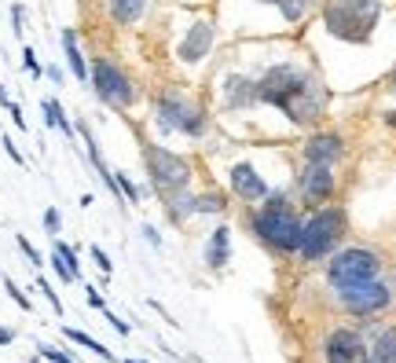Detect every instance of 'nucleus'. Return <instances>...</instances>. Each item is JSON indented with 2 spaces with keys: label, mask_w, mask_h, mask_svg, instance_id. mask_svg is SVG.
<instances>
[{
  "label": "nucleus",
  "mask_w": 396,
  "mask_h": 363,
  "mask_svg": "<svg viewBox=\"0 0 396 363\" xmlns=\"http://www.w3.org/2000/svg\"><path fill=\"white\" fill-rule=\"evenodd\" d=\"M330 92H352L393 67L396 0H323L301 30Z\"/></svg>",
  "instance_id": "f257e3e1"
},
{
  "label": "nucleus",
  "mask_w": 396,
  "mask_h": 363,
  "mask_svg": "<svg viewBox=\"0 0 396 363\" xmlns=\"http://www.w3.org/2000/svg\"><path fill=\"white\" fill-rule=\"evenodd\" d=\"M235 51L250 67L253 85H257L253 144L261 140V118H275V140L323 125L334 92L301 41L253 37L246 44H235Z\"/></svg>",
  "instance_id": "f03ea898"
},
{
  "label": "nucleus",
  "mask_w": 396,
  "mask_h": 363,
  "mask_svg": "<svg viewBox=\"0 0 396 363\" xmlns=\"http://www.w3.org/2000/svg\"><path fill=\"white\" fill-rule=\"evenodd\" d=\"M150 125H155L158 140H173L180 136L191 147L209 144L216 118L206 96L191 92L184 85H162L150 92Z\"/></svg>",
  "instance_id": "7ed1b4c3"
},
{
  "label": "nucleus",
  "mask_w": 396,
  "mask_h": 363,
  "mask_svg": "<svg viewBox=\"0 0 396 363\" xmlns=\"http://www.w3.org/2000/svg\"><path fill=\"white\" fill-rule=\"evenodd\" d=\"M242 224L250 228V235L257 239L268 253L286 257V253H298V246H301L304 213H301V205L293 202L290 184H275L257 205H246V210H242Z\"/></svg>",
  "instance_id": "20e7f679"
},
{
  "label": "nucleus",
  "mask_w": 396,
  "mask_h": 363,
  "mask_svg": "<svg viewBox=\"0 0 396 363\" xmlns=\"http://www.w3.org/2000/svg\"><path fill=\"white\" fill-rule=\"evenodd\" d=\"M221 48V22L213 8H184L173 26V62L187 77L206 74Z\"/></svg>",
  "instance_id": "39448f33"
},
{
  "label": "nucleus",
  "mask_w": 396,
  "mask_h": 363,
  "mask_svg": "<svg viewBox=\"0 0 396 363\" xmlns=\"http://www.w3.org/2000/svg\"><path fill=\"white\" fill-rule=\"evenodd\" d=\"M139 158H144V173H147L150 191H155L158 199L191 187V180H195V162L180 151L165 147L162 140L139 136Z\"/></svg>",
  "instance_id": "423d86ee"
},
{
  "label": "nucleus",
  "mask_w": 396,
  "mask_h": 363,
  "mask_svg": "<svg viewBox=\"0 0 396 363\" xmlns=\"http://www.w3.org/2000/svg\"><path fill=\"white\" fill-rule=\"evenodd\" d=\"M349 235V213L341 205H316V210L304 213V224H301V246H298V257L304 264H316V261H327L330 253L341 246V239Z\"/></svg>",
  "instance_id": "0eeeda50"
},
{
  "label": "nucleus",
  "mask_w": 396,
  "mask_h": 363,
  "mask_svg": "<svg viewBox=\"0 0 396 363\" xmlns=\"http://www.w3.org/2000/svg\"><path fill=\"white\" fill-rule=\"evenodd\" d=\"M88 88L96 92V99L103 103V107L118 110V114H129L139 103L136 77L114 56H88Z\"/></svg>",
  "instance_id": "6e6552de"
},
{
  "label": "nucleus",
  "mask_w": 396,
  "mask_h": 363,
  "mask_svg": "<svg viewBox=\"0 0 396 363\" xmlns=\"http://www.w3.org/2000/svg\"><path fill=\"white\" fill-rule=\"evenodd\" d=\"M162 210H165L173 228H187L195 217H227V210H232V194L224 187H206V191L184 187L176 194H165Z\"/></svg>",
  "instance_id": "1a4fd4ad"
},
{
  "label": "nucleus",
  "mask_w": 396,
  "mask_h": 363,
  "mask_svg": "<svg viewBox=\"0 0 396 363\" xmlns=\"http://www.w3.org/2000/svg\"><path fill=\"white\" fill-rule=\"evenodd\" d=\"M381 276V253L370 246H338L327 257V282L330 290L352 287V282H367Z\"/></svg>",
  "instance_id": "9d476101"
},
{
  "label": "nucleus",
  "mask_w": 396,
  "mask_h": 363,
  "mask_svg": "<svg viewBox=\"0 0 396 363\" xmlns=\"http://www.w3.org/2000/svg\"><path fill=\"white\" fill-rule=\"evenodd\" d=\"M338 187H341V180H338V165L301 162L298 169H293V180H290V194H293V202L304 205V210H316V205L334 202Z\"/></svg>",
  "instance_id": "9b49d317"
},
{
  "label": "nucleus",
  "mask_w": 396,
  "mask_h": 363,
  "mask_svg": "<svg viewBox=\"0 0 396 363\" xmlns=\"http://www.w3.org/2000/svg\"><path fill=\"white\" fill-rule=\"evenodd\" d=\"M221 176H224V184H227V194H232L235 202H242V205H257L264 194L275 187L272 180L264 176L261 162L253 158V154H242V158L224 162Z\"/></svg>",
  "instance_id": "f8f14e48"
},
{
  "label": "nucleus",
  "mask_w": 396,
  "mask_h": 363,
  "mask_svg": "<svg viewBox=\"0 0 396 363\" xmlns=\"http://www.w3.org/2000/svg\"><path fill=\"white\" fill-rule=\"evenodd\" d=\"M349 154V140L338 128H309L298 140V158L301 162H316V165H341V158Z\"/></svg>",
  "instance_id": "ddd939ff"
},
{
  "label": "nucleus",
  "mask_w": 396,
  "mask_h": 363,
  "mask_svg": "<svg viewBox=\"0 0 396 363\" xmlns=\"http://www.w3.org/2000/svg\"><path fill=\"white\" fill-rule=\"evenodd\" d=\"M338 294V305L352 316H375V312H386L393 305V290L386 287L381 279H367V282H352V287H341Z\"/></svg>",
  "instance_id": "4468645a"
},
{
  "label": "nucleus",
  "mask_w": 396,
  "mask_h": 363,
  "mask_svg": "<svg viewBox=\"0 0 396 363\" xmlns=\"http://www.w3.org/2000/svg\"><path fill=\"white\" fill-rule=\"evenodd\" d=\"M323 356H327V363H370V348H367L363 330L338 327V330H330Z\"/></svg>",
  "instance_id": "2eb2a0df"
},
{
  "label": "nucleus",
  "mask_w": 396,
  "mask_h": 363,
  "mask_svg": "<svg viewBox=\"0 0 396 363\" xmlns=\"http://www.w3.org/2000/svg\"><path fill=\"white\" fill-rule=\"evenodd\" d=\"M150 8H155V0H103L107 19L118 26V30H136V26H144Z\"/></svg>",
  "instance_id": "dca6fc26"
},
{
  "label": "nucleus",
  "mask_w": 396,
  "mask_h": 363,
  "mask_svg": "<svg viewBox=\"0 0 396 363\" xmlns=\"http://www.w3.org/2000/svg\"><path fill=\"white\" fill-rule=\"evenodd\" d=\"M59 44H62V59H67V70L78 85H88V56L81 48V33L74 26H62L59 33Z\"/></svg>",
  "instance_id": "f3484780"
},
{
  "label": "nucleus",
  "mask_w": 396,
  "mask_h": 363,
  "mask_svg": "<svg viewBox=\"0 0 396 363\" xmlns=\"http://www.w3.org/2000/svg\"><path fill=\"white\" fill-rule=\"evenodd\" d=\"M209 271H224L227 261H232V228L227 224H216L206 239V253H202Z\"/></svg>",
  "instance_id": "a211bd4d"
},
{
  "label": "nucleus",
  "mask_w": 396,
  "mask_h": 363,
  "mask_svg": "<svg viewBox=\"0 0 396 363\" xmlns=\"http://www.w3.org/2000/svg\"><path fill=\"white\" fill-rule=\"evenodd\" d=\"M41 118H44V128H55V133L67 136V144H78V125L70 121L67 107H62L55 96H44L41 99Z\"/></svg>",
  "instance_id": "6ab92c4d"
},
{
  "label": "nucleus",
  "mask_w": 396,
  "mask_h": 363,
  "mask_svg": "<svg viewBox=\"0 0 396 363\" xmlns=\"http://www.w3.org/2000/svg\"><path fill=\"white\" fill-rule=\"evenodd\" d=\"M62 338H67V341H74V345H81V348H88V353H92V356L107 360V363H121V360L114 356L107 345H103V341H96L92 334H85V330H78V327H62Z\"/></svg>",
  "instance_id": "aec40b11"
},
{
  "label": "nucleus",
  "mask_w": 396,
  "mask_h": 363,
  "mask_svg": "<svg viewBox=\"0 0 396 363\" xmlns=\"http://www.w3.org/2000/svg\"><path fill=\"white\" fill-rule=\"evenodd\" d=\"M370 363H396V327H381L370 341Z\"/></svg>",
  "instance_id": "412c9836"
},
{
  "label": "nucleus",
  "mask_w": 396,
  "mask_h": 363,
  "mask_svg": "<svg viewBox=\"0 0 396 363\" xmlns=\"http://www.w3.org/2000/svg\"><path fill=\"white\" fill-rule=\"evenodd\" d=\"M114 180H118V191H121L125 205H139V202H144V187H136V180L125 169H114Z\"/></svg>",
  "instance_id": "4be33fe9"
},
{
  "label": "nucleus",
  "mask_w": 396,
  "mask_h": 363,
  "mask_svg": "<svg viewBox=\"0 0 396 363\" xmlns=\"http://www.w3.org/2000/svg\"><path fill=\"white\" fill-rule=\"evenodd\" d=\"M52 250H55V253L62 257V261L70 264V271H74V276L81 279V261H78V246H70V242H62V239H55V246H52Z\"/></svg>",
  "instance_id": "5701e85b"
},
{
  "label": "nucleus",
  "mask_w": 396,
  "mask_h": 363,
  "mask_svg": "<svg viewBox=\"0 0 396 363\" xmlns=\"http://www.w3.org/2000/svg\"><path fill=\"white\" fill-rule=\"evenodd\" d=\"M37 356H41V360H48V363H78V356H74V353H62V348L48 345V341H41V345H37Z\"/></svg>",
  "instance_id": "b1692460"
},
{
  "label": "nucleus",
  "mask_w": 396,
  "mask_h": 363,
  "mask_svg": "<svg viewBox=\"0 0 396 363\" xmlns=\"http://www.w3.org/2000/svg\"><path fill=\"white\" fill-rule=\"evenodd\" d=\"M41 224H44V235H52V239H59V235H62V213L55 210V205H48V210H44Z\"/></svg>",
  "instance_id": "393cba45"
},
{
  "label": "nucleus",
  "mask_w": 396,
  "mask_h": 363,
  "mask_svg": "<svg viewBox=\"0 0 396 363\" xmlns=\"http://www.w3.org/2000/svg\"><path fill=\"white\" fill-rule=\"evenodd\" d=\"M22 70H26L33 81H41V77H44V67L37 62V51H33L30 44H22Z\"/></svg>",
  "instance_id": "a878e982"
},
{
  "label": "nucleus",
  "mask_w": 396,
  "mask_h": 363,
  "mask_svg": "<svg viewBox=\"0 0 396 363\" xmlns=\"http://www.w3.org/2000/svg\"><path fill=\"white\" fill-rule=\"evenodd\" d=\"M48 264H52V271H55V276H59V282H67V287H70V282H81L78 276H74V271H70V264L67 261H62V257L52 250V257H48Z\"/></svg>",
  "instance_id": "bb28decb"
},
{
  "label": "nucleus",
  "mask_w": 396,
  "mask_h": 363,
  "mask_svg": "<svg viewBox=\"0 0 396 363\" xmlns=\"http://www.w3.org/2000/svg\"><path fill=\"white\" fill-rule=\"evenodd\" d=\"M4 290H8V297H11V301H15V305L22 308V312H30V308H33V301H30V297L19 290V282L11 279V276H4Z\"/></svg>",
  "instance_id": "cd10ccee"
},
{
  "label": "nucleus",
  "mask_w": 396,
  "mask_h": 363,
  "mask_svg": "<svg viewBox=\"0 0 396 363\" xmlns=\"http://www.w3.org/2000/svg\"><path fill=\"white\" fill-rule=\"evenodd\" d=\"M88 257H92V261H96V268L99 271H103V279H110V271H114V261H110V257H107V250H103V246H88Z\"/></svg>",
  "instance_id": "c85d7f7f"
},
{
  "label": "nucleus",
  "mask_w": 396,
  "mask_h": 363,
  "mask_svg": "<svg viewBox=\"0 0 396 363\" xmlns=\"http://www.w3.org/2000/svg\"><path fill=\"white\" fill-rule=\"evenodd\" d=\"M37 290H41V297H44L48 305H52V312H55V316H62V301H59V294L52 290V282H48L44 276H37Z\"/></svg>",
  "instance_id": "c756f323"
},
{
  "label": "nucleus",
  "mask_w": 396,
  "mask_h": 363,
  "mask_svg": "<svg viewBox=\"0 0 396 363\" xmlns=\"http://www.w3.org/2000/svg\"><path fill=\"white\" fill-rule=\"evenodd\" d=\"M15 246H19V250H22V257H26V261L33 264V268H41L44 264V257L41 253H37V246L26 239V235H15Z\"/></svg>",
  "instance_id": "7c9ffc66"
},
{
  "label": "nucleus",
  "mask_w": 396,
  "mask_h": 363,
  "mask_svg": "<svg viewBox=\"0 0 396 363\" xmlns=\"http://www.w3.org/2000/svg\"><path fill=\"white\" fill-rule=\"evenodd\" d=\"M0 151H4L8 158L19 165V169H26V158H22V151H19V144H15V140H11V136H0Z\"/></svg>",
  "instance_id": "2f4dec72"
},
{
  "label": "nucleus",
  "mask_w": 396,
  "mask_h": 363,
  "mask_svg": "<svg viewBox=\"0 0 396 363\" xmlns=\"http://www.w3.org/2000/svg\"><path fill=\"white\" fill-rule=\"evenodd\" d=\"M8 11H11V33L22 37V30H26V8H22V4H11Z\"/></svg>",
  "instance_id": "473e14b6"
},
{
  "label": "nucleus",
  "mask_w": 396,
  "mask_h": 363,
  "mask_svg": "<svg viewBox=\"0 0 396 363\" xmlns=\"http://www.w3.org/2000/svg\"><path fill=\"white\" fill-rule=\"evenodd\" d=\"M378 81H381V92H386L389 99H396V59H393V67H389L386 74H381Z\"/></svg>",
  "instance_id": "72a5a7b5"
},
{
  "label": "nucleus",
  "mask_w": 396,
  "mask_h": 363,
  "mask_svg": "<svg viewBox=\"0 0 396 363\" xmlns=\"http://www.w3.org/2000/svg\"><path fill=\"white\" fill-rule=\"evenodd\" d=\"M103 319H107V323H110V327H114V330H118V334H121V338H129V334H132V327H129V323H125V319H118V316H114V312H110V308H103Z\"/></svg>",
  "instance_id": "f704fd0d"
},
{
  "label": "nucleus",
  "mask_w": 396,
  "mask_h": 363,
  "mask_svg": "<svg viewBox=\"0 0 396 363\" xmlns=\"http://www.w3.org/2000/svg\"><path fill=\"white\" fill-rule=\"evenodd\" d=\"M85 301H88V308H96V312H103V308H107L103 294H99L96 287H85Z\"/></svg>",
  "instance_id": "c9c22d12"
},
{
  "label": "nucleus",
  "mask_w": 396,
  "mask_h": 363,
  "mask_svg": "<svg viewBox=\"0 0 396 363\" xmlns=\"http://www.w3.org/2000/svg\"><path fill=\"white\" fill-rule=\"evenodd\" d=\"M8 114H11V121H15V128H19V133H26V118H22V107H19V103L15 99H11L8 103V107H4Z\"/></svg>",
  "instance_id": "e433bc0d"
},
{
  "label": "nucleus",
  "mask_w": 396,
  "mask_h": 363,
  "mask_svg": "<svg viewBox=\"0 0 396 363\" xmlns=\"http://www.w3.org/2000/svg\"><path fill=\"white\" fill-rule=\"evenodd\" d=\"M44 77H48L52 85H62V81H67V70H62L59 62H48V67H44Z\"/></svg>",
  "instance_id": "4c0bfd02"
},
{
  "label": "nucleus",
  "mask_w": 396,
  "mask_h": 363,
  "mask_svg": "<svg viewBox=\"0 0 396 363\" xmlns=\"http://www.w3.org/2000/svg\"><path fill=\"white\" fill-rule=\"evenodd\" d=\"M139 231H144V239H147L150 246H155V250H162V235H158V228H155V224H144Z\"/></svg>",
  "instance_id": "58836bf2"
},
{
  "label": "nucleus",
  "mask_w": 396,
  "mask_h": 363,
  "mask_svg": "<svg viewBox=\"0 0 396 363\" xmlns=\"http://www.w3.org/2000/svg\"><path fill=\"white\" fill-rule=\"evenodd\" d=\"M378 118H381V125H386V128H393V133H396V107H389V110H381Z\"/></svg>",
  "instance_id": "ea45409f"
},
{
  "label": "nucleus",
  "mask_w": 396,
  "mask_h": 363,
  "mask_svg": "<svg viewBox=\"0 0 396 363\" xmlns=\"http://www.w3.org/2000/svg\"><path fill=\"white\" fill-rule=\"evenodd\" d=\"M11 341H15V330H11V327H4V323H0V348H4V345H11Z\"/></svg>",
  "instance_id": "a19ab883"
},
{
  "label": "nucleus",
  "mask_w": 396,
  "mask_h": 363,
  "mask_svg": "<svg viewBox=\"0 0 396 363\" xmlns=\"http://www.w3.org/2000/svg\"><path fill=\"white\" fill-rule=\"evenodd\" d=\"M11 96H8V85H0V107H8Z\"/></svg>",
  "instance_id": "79ce46f5"
},
{
  "label": "nucleus",
  "mask_w": 396,
  "mask_h": 363,
  "mask_svg": "<svg viewBox=\"0 0 396 363\" xmlns=\"http://www.w3.org/2000/svg\"><path fill=\"white\" fill-rule=\"evenodd\" d=\"M180 4H187V8H206L209 0H180Z\"/></svg>",
  "instance_id": "37998d69"
},
{
  "label": "nucleus",
  "mask_w": 396,
  "mask_h": 363,
  "mask_svg": "<svg viewBox=\"0 0 396 363\" xmlns=\"http://www.w3.org/2000/svg\"><path fill=\"white\" fill-rule=\"evenodd\" d=\"M121 363H147V360H136V356H129V360H121Z\"/></svg>",
  "instance_id": "c03bdc74"
},
{
  "label": "nucleus",
  "mask_w": 396,
  "mask_h": 363,
  "mask_svg": "<svg viewBox=\"0 0 396 363\" xmlns=\"http://www.w3.org/2000/svg\"><path fill=\"white\" fill-rule=\"evenodd\" d=\"M30 363H41V356H33V360H30Z\"/></svg>",
  "instance_id": "a18cd8bd"
}]
</instances>
